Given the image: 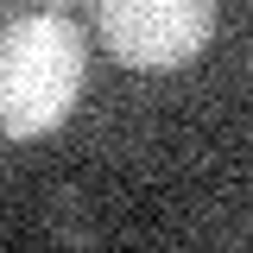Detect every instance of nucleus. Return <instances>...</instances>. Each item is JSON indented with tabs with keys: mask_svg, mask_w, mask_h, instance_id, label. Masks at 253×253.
Returning <instances> with one entry per match:
<instances>
[{
	"mask_svg": "<svg viewBox=\"0 0 253 253\" xmlns=\"http://www.w3.org/2000/svg\"><path fill=\"white\" fill-rule=\"evenodd\" d=\"M221 13L209 0H101L95 32L101 51L126 70H184L209 51Z\"/></svg>",
	"mask_w": 253,
	"mask_h": 253,
	"instance_id": "nucleus-2",
	"label": "nucleus"
},
{
	"mask_svg": "<svg viewBox=\"0 0 253 253\" xmlns=\"http://www.w3.org/2000/svg\"><path fill=\"white\" fill-rule=\"evenodd\" d=\"M89 83V32L76 13L38 6L13 13L0 38V126L6 139H44L51 126L70 121L76 95Z\"/></svg>",
	"mask_w": 253,
	"mask_h": 253,
	"instance_id": "nucleus-1",
	"label": "nucleus"
}]
</instances>
